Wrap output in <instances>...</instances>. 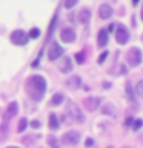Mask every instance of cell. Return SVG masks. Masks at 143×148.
<instances>
[{"label": "cell", "mask_w": 143, "mask_h": 148, "mask_svg": "<svg viewBox=\"0 0 143 148\" xmlns=\"http://www.w3.org/2000/svg\"><path fill=\"white\" fill-rule=\"evenodd\" d=\"M46 91V80L42 76H31L26 80V92L32 100H42Z\"/></svg>", "instance_id": "6da1fadb"}, {"label": "cell", "mask_w": 143, "mask_h": 148, "mask_svg": "<svg viewBox=\"0 0 143 148\" xmlns=\"http://www.w3.org/2000/svg\"><path fill=\"white\" fill-rule=\"evenodd\" d=\"M66 113L69 116V119L76 123H83L85 122V116L80 111V108L74 103V102H68V106H66Z\"/></svg>", "instance_id": "7a4b0ae2"}, {"label": "cell", "mask_w": 143, "mask_h": 148, "mask_svg": "<svg viewBox=\"0 0 143 148\" xmlns=\"http://www.w3.org/2000/svg\"><path fill=\"white\" fill-rule=\"evenodd\" d=\"M28 39H29V34H26V32L22 31V29H17V31H14L11 34V42L14 45H18V46L26 45Z\"/></svg>", "instance_id": "3957f363"}, {"label": "cell", "mask_w": 143, "mask_h": 148, "mask_svg": "<svg viewBox=\"0 0 143 148\" xmlns=\"http://www.w3.org/2000/svg\"><path fill=\"white\" fill-rule=\"evenodd\" d=\"M126 60H128V63L131 65V66H137V65H140V62H142L140 49H138V48H131L128 51V54H126Z\"/></svg>", "instance_id": "277c9868"}, {"label": "cell", "mask_w": 143, "mask_h": 148, "mask_svg": "<svg viewBox=\"0 0 143 148\" xmlns=\"http://www.w3.org/2000/svg\"><path fill=\"white\" fill-rule=\"evenodd\" d=\"M78 140H80V136H78L77 131H68V133H65L63 137H62V142L65 145H69V147L77 145Z\"/></svg>", "instance_id": "5b68a950"}, {"label": "cell", "mask_w": 143, "mask_h": 148, "mask_svg": "<svg viewBox=\"0 0 143 148\" xmlns=\"http://www.w3.org/2000/svg\"><path fill=\"white\" fill-rule=\"evenodd\" d=\"M128 39H129L128 29H126L123 25H118V26H117V31H115V40H117L120 45H125V43L128 42Z\"/></svg>", "instance_id": "8992f818"}, {"label": "cell", "mask_w": 143, "mask_h": 148, "mask_svg": "<svg viewBox=\"0 0 143 148\" xmlns=\"http://www.w3.org/2000/svg\"><path fill=\"white\" fill-rule=\"evenodd\" d=\"M62 54H63L62 46H60L57 42H52L51 46H49V51H48V59L49 60H57Z\"/></svg>", "instance_id": "52a82bcc"}, {"label": "cell", "mask_w": 143, "mask_h": 148, "mask_svg": "<svg viewBox=\"0 0 143 148\" xmlns=\"http://www.w3.org/2000/svg\"><path fill=\"white\" fill-rule=\"evenodd\" d=\"M101 99L100 97H88V99L83 100V105H85V108L88 111H95L97 108H99Z\"/></svg>", "instance_id": "ba28073f"}, {"label": "cell", "mask_w": 143, "mask_h": 148, "mask_svg": "<svg viewBox=\"0 0 143 148\" xmlns=\"http://www.w3.org/2000/svg\"><path fill=\"white\" fill-rule=\"evenodd\" d=\"M60 37H62L63 42H66V43H71V42L76 40V32H74L72 28H63L62 32H60Z\"/></svg>", "instance_id": "9c48e42d"}, {"label": "cell", "mask_w": 143, "mask_h": 148, "mask_svg": "<svg viewBox=\"0 0 143 148\" xmlns=\"http://www.w3.org/2000/svg\"><path fill=\"white\" fill-rule=\"evenodd\" d=\"M111 14H112V8L109 6V5H101V6L99 8V16L101 18H109L111 17Z\"/></svg>", "instance_id": "30bf717a"}, {"label": "cell", "mask_w": 143, "mask_h": 148, "mask_svg": "<svg viewBox=\"0 0 143 148\" xmlns=\"http://www.w3.org/2000/svg\"><path fill=\"white\" fill-rule=\"evenodd\" d=\"M106 43H108V31H106V29H100L99 36H97V45L103 48Z\"/></svg>", "instance_id": "8fae6325"}, {"label": "cell", "mask_w": 143, "mask_h": 148, "mask_svg": "<svg viewBox=\"0 0 143 148\" xmlns=\"http://www.w3.org/2000/svg\"><path fill=\"white\" fill-rule=\"evenodd\" d=\"M60 69H62L63 73H71L72 71V62H71V59L69 57H65L62 60V63H60Z\"/></svg>", "instance_id": "7c38bea8"}, {"label": "cell", "mask_w": 143, "mask_h": 148, "mask_svg": "<svg viewBox=\"0 0 143 148\" xmlns=\"http://www.w3.org/2000/svg\"><path fill=\"white\" fill-rule=\"evenodd\" d=\"M89 18H91V12H89V9H82L80 12H78V22L82 23V25H85V23L89 22Z\"/></svg>", "instance_id": "4fadbf2b"}, {"label": "cell", "mask_w": 143, "mask_h": 148, "mask_svg": "<svg viewBox=\"0 0 143 148\" xmlns=\"http://www.w3.org/2000/svg\"><path fill=\"white\" fill-rule=\"evenodd\" d=\"M80 83H82V80H80V77H78V76H71V77L66 80V85H68L69 88H74V90L80 86Z\"/></svg>", "instance_id": "5bb4252c"}, {"label": "cell", "mask_w": 143, "mask_h": 148, "mask_svg": "<svg viewBox=\"0 0 143 148\" xmlns=\"http://www.w3.org/2000/svg\"><path fill=\"white\" fill-rule=\"evenodd\" d=\"M17 111H18V105L16 103V102H11V103L8 105V108H6V111H5V113H6L9 117H14V116L17 114Z\"/></svg>", "instance_id": "9a60e30c"}, {"label": "cell", "mask_w": 143, "mask_h": 148, "mask_svg": "<svg viewBox=\"0 0 143 148\" xmlns=\"http://www.w3.org/2000/svg\"><path fill=\"white\" fill-rule=\"evenodd\" d=\"M49 128L51 130H57L59 128V119H57V116H55L54 113L52 114H49Z\"/></svg>", "instance_id": "2e32d148"}, {"label": "cell", "mask_w": 143, "mask_h": 148, "mask_svg": "<svg viewBox=\"0 0 143 148\" xmlns=\"http://www.w3.org/2000/svg\"><path fill=\"white\" fill-rule=\"evenodd\" d=\"M63 102V94H60V92H57V94L52 96V99H51V105H60Z\"/></svg>", "instance_id": "e0dca14e"}, {"label": "cell", "mask_w": 143, "mask_h": 148, "mask_svg": "<svg viewBox=\"0 0 143 148\" xmlns=\"http://www.w3.org/2000/svg\"><path fill=\"white\" fill-rule=\"evenodd\" d=\"M126 94H128V99L129 102H134V91H132V86H131V83H126Z\"/></svg>", "instance_id": "ac0fdd59"}, {"label": "cell", "mask_w": 143, "mask_h": 148, "mask_svg": "<svg viewBox=\"0 0 143 148\" xmlns=\"http://www.w3.org/2000/svg\"><path fill=\"white\" fill-rule=\"evenodd\" d=\"M26 125H28V120H26L25 117L20 119V122H18V127H17V131H18V133H22L23 130L26 128Z\"/></svg>", "instance_id": "d6986e66"}, {"label": "cell", "mask_w": 143, "mask_h": 148, "mask_svg": "<svg viewBox=\"0 0 143 148\" xmlns=\"http://www.w3.org/2000/svg\"><path fill=\"white\" fill-rule=\"evenodd\" d=\"M37 37H40V29L39 28H32L29 31V39H37Z\"/></svg>", "instance_id": "ffe728a7"}, {"label": "cell", "mask_w": 143, "mask_h": 148, "mask_svg": "<svg viewBox=\"0 0 143 148\" xmlns=\"http://www.w3.org/2000/svg\"><path fill=\"white\" fill-rule=\"evenodd\" d=\"M103 113L105 114H111V116H114V106H111V105H105L103 106Z\"/></svg>", "instance_id": "44dd1931"}, {"label": "cell", "mask_w": 143, "mask_h": 148, "mask_svg": "<svg viewBox=\"0 0 143 148\" xmlns=\"http://www.w3.org/2000/svg\"><path fill=\"white\" fill-rule=\"evenodd\" d=\"M48 143L51 145V148H59V143H57V140H55L54 136H49L48 137Z\"/></svg>", "instance_id": "7402d4cb"}, {"label": "cell", "mask_w": 143, "mask_h": 148, "mask_svg": "<svg viewBox=\"0 0 143 148\" xmlns=\"http://www.w3.org/2000/svg\"><path fill=\"white\" fill-rule=\"evenodd\" d=\"M142 125H143V120H142V119H137V120H134V123H132V128L137 131V130H140V128H142Z\"/></svg>", "instance_id": "603a6c76"}, {"label": "cell", "mask_w": 143, "mask_h": 148, "mask_svg": "<svg viewBox=\"0 0 143 148\" xmlns=\"http://www.w3.org/2000/svg\"><path fill=\"white\" fill-rule=\"evenodd\" d=\"M136 90H137V92H138V96H140V97H143V80H140V82L137 83Z\"/></svg>", "instance_id": "cb8c5ba5"}, {"label": "cell", "mask_w": 143, "mask_h": 148, "mask_svg": "<svg viewBox=\"0 0 143 148\" xmlns=\"http://www.w3.org/2000/svg\"><path fill=\"white\" fill-rule=\"evenodd\" d=\"M76 60H77V63H83L85 62V53H77L76 54Z\"/></svg>", "instance_id": "d4e9b609"}, {"label": "cell", "mask_w": 143, "mask_h": 148, "mask_svg": "<svg viewBox=\"0 0 143 148\" xmlns=\"http://www.w3.org/2000/svg\"><path fill=\"white\" fill-rule=\"evenodd\" d=\"M76 0H69V2H66L65 3V8H72V6H76Z\"/></svg>", "instance_id": "484cf974"}, {"label": "cell", "mask_w": 143, "mask_h": 148, "mask_svg": "<svg viewBox=\"0 0 143 148\" xmlns=\"http://www.w3.org/2000/svg\"><path fill=\"white\" fill-rule=\"evenodd\" d=\"M108 57V51H105V53H101V56L99 57V63H103V60Z\"/></svg>", "instance_id": "4316f807"}, {"label": "cell", "mask_w": 143, "mask_h": 148, "mask_svg": "<svg viewBox=\"0 0 143 148\" xmlns=\"http://www.w3.org/2000/svg\"><path fill=\"white\" fill-rule=\"evenodd\" d=\"M31 127H32V128H39V127H40V122H39V120H32V122H31Z\"/></svg>", "instance_id": "83f0119b"}, {"label": "cell", "mask_w": 143, "mask_h": 148, "mask_svg": "<svg viewBox=\"0 0 143 148\" xmlns=\"http://www.w3.org/2000/svg\"><path fill=\"white\" fill-rule=\"evenodd\" d=\"M92 143H94V142H92V139H86L85 145H86V147H92Z\"/></svg>", "instance_id": "f1b7e54d"}, {"label": "cell", "mask_w": 143, "mask_h": 148, "mask_svg": "<svg viewBox=\"0 0 143 148\" xmlns=\"http://www.w3.org/2000/svg\"><path fill=\"white\" fill-rule=\"evenodd\" d=\"M114 28H115V25H114V23H111V25L108 26V31H114Z\"/></svg>", "instance_id": "f546056e"}, {"label": "cell", "mask_w": 143, "mask_h": 148, "mask_svg": "<svg viewBox=\"0 0 143 148\" xmlns=\"http://www.w3.org/2000/svg\"><path fill=\"white\" fill-rule=\"evenodd\" d=\"M109 86H111V85H109V83H108V82H105V83H103V88H106V90H108V88H109Z\"/></svg>", "instance_id": "4dcf8cb0"}, {"label": "cell", "mask_w": 143, "mask_h": 148, "mask_svg": "<svg viewBox=\"0 0 143 148\" xmlns=\"http://www.w3.org/2000/svg\"><path fill=\"white\" fill-rule=\"evenodd\" d=\"M142 20H143V9H142Z\"/></svg>", "instance_id": "1f68e13d"}, {"label": "cell", "mask_w": 143, "mask_h": 148, "mask_svg": "<svg viewBox=\"0 0 143 148\" xmlns=\"http://www.w3.org/2000/svg\"><path fill=\"white\" fill-rule=\"evenodd\" d=\"M8 148H18V147H8Z\"/></svg>", "instance_id": "d6a6232c"}, {"label": "cell", "mask_w": 143, "mask_h": 148, "mask_svg": "<svg viewBox=\"0 0 143 148\" xmlns=\"http://www.w3.org/2000/svg\"><path fill=\"white\" fill-rule=\"evenodd\" d=\"M109 148H111V147H109Z\"/></svg>", "instance_id": "836d02e7"}]
</instances>
